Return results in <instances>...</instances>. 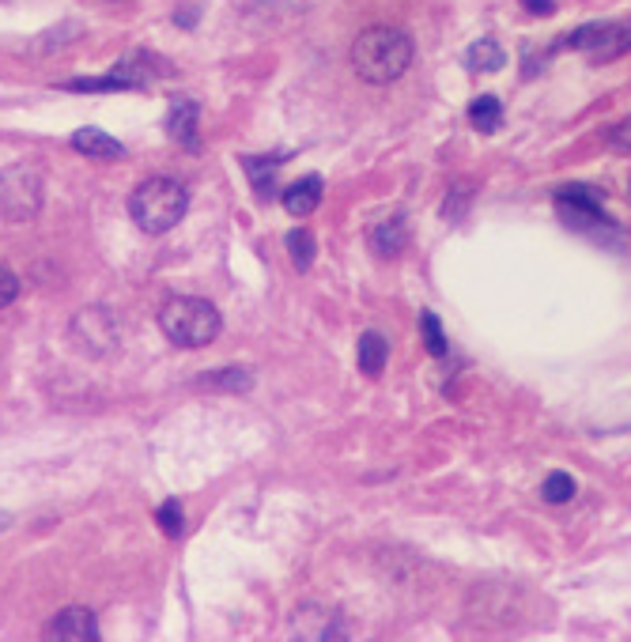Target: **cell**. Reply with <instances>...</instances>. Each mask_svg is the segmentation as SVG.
I'll return each instance as SVG.
<instances>
[{"mask_svg":"<svg viewBox=\"0 0 631 642\" xmlns=\"http://www.w3.org/2000/svg\"><path fill=\"white\" fill-rule=\"evenodd\" d=\"M412 65V38L401 27H371L352 42V68L367 84H393Z\"/></svg>","mask_w":631,"mask_h":642,"instance_id":"6da1fadb","label":"cell"},{"mask_svg":"<svg viewBox=\"0 0 631 642\" xmlns=\"http://www.w3.org/2000/svg\"><path fill=\"white\" fill-rule=\"evenodd\" d=\"M159 329L178 348H208L220 337V310L201 295H174L159 306Z\"/></svg>","mask_w":631,"mask_h":642,"instance_id":"7a4b0ae2","label":"cell"},{"mask_svg":"<svg viewBox=\"0 0 631 642\" xmlns=\"http://www.w3.org/2000/svg\"><path fill=\"white\" fill-rule=\"evenodd\" d=\"M189 208V189L174 178H148L129 197V216L144 235H167L182 223Z\"/></svg>","mask_w":631,"mask_h":642,"instance_id":"3957f363","label":"cell"},{"mask_svg":"<svg viewBox=\"0 0 631 642\" xmlns=\"http://www.w3.org/2000/svg\"><path fill=\"white\" fill-rule=\"evenodd\" d=\"M42 208V178L38 170H8L0 174V216L12 223L35 220Z\"/></svg>","mask_w":631,"mask_h":642,"instance_id":"277c9868","label":"cell"},{"mask_svg":"<svg viewBox=\"0 0 631 642\" xmlns=\"http://www.w3.org/2000/svg\"><path fill=\"white\" fill-rule=\"evenodd\" d=\"M571 50H586L594 61H613L631 50V23H586L567 38Z\"/></svg>","mask_w":631,"mask_h":642,"instance_id":"5b68a950","label":"cell"},{"mask_svg":"<svg viewBox=\"0 0 631 642\" xmlns=\"http://www.w3.org/2000/svg\"><path fill=\"white\" fill-rule=\"evenodd\" d=\"M556 208L563 212V220L575 223V227H586V223H605L613 227L609 216H605V197L590 186H567L556 193Z\"/></svg>","mask_w":631,"mask_h":642,"instance_id":"8992f818","label":"cell"},{"mask_svg":"<svg viewBox=\"0 0 631 642\" xmlns=\"http://www.w3.org/2000/svg\"><path fill=\"white\" fill-rule=\"evenodd\" d=\"M50 639L57 642H95L99 639V620L87 609H65L50 620Z\"/></svg>","mask_w":631,"mask_h":642,"instance_id":"52a82bcc","label":"cell"},{"mask_svg":"<svg viewBox=\"0 0 631 642\" xmlns=\"http://www.w3.org/2000/svg\"><path fill=\"white\" fill-rule=\"evenodd\" d=\"M322 178L318 174H307V178H299L295 186L284 189V208H288L291 216H307V212H314L318 204H322Z\"/></svg>","mask_w":631,"mask_h":642,"instance_id":"ba28073f","label":"cell"},{"mask_svg":"<svg viewBox=\"0 0 631 642\" xmlns=\"http://www.w3.org/2000/svg\"><path fill=\"white\" fill-rule=\"evenodd\" d=\"M386 359H390V344H386V337H382L378 329H367V333L359 337V344H356L359 371L367 374V378H378V374H382V367H386Z\"/></svg>","mask_w":631,"mask_h":642,"instance_id":"9c48e42d","label":"cell"},{"mask_svg":"<svg viewBox=\"0 0 631 642\" xmlns=\"http://www.w3.org/2000/svg\"><path fill=\"white\" fill-rule=\"evenodd\" d=\"M72 148L91 155V159H118L121 155V144L114 136H106L103 129H80V133L72 136Z\"/></svg>","mask_w":631,"mask_h":642,"instance_id":"30bf717a","label":"cell"},{"mask_svg":"<svg viewBox=\"0 0 631 642\" xmlns=\"http://www.w3.org/2000/svg\"><path fill=\"white\" fill-rule=\"evenodd\" d=\"M469 118H473V125H477L480 133H495V129L503 125V102L495 99V95H480V99H473V106H469Z\"/></svg>","mask_w":631,"mask_h":642,"instance_id":"8fae6325","label":"cell"},{"mask_svg":"<svg viewBox=\"0 0 631 642\" xmlns=\"http://www.w3.org/2000/svg\"><path fill=\"white\" fill-rule=\"evenodd\" d=\"M171 133L189 144V148H197V106L193 102H182V106H174L171 114Z\"/></svg>","mask_w":631,"mask_h":642,"instance_id":"7c38bea8","label":"cell"},{"mask_svg":"<svg viewBox=\"0 0 631 642\" xmlns=\"http://www.w3.org/2000/svg\"><path fill=\"white\" fill-rule=\"evenodd\" d=\"M575 488H579V484H575V476L571 473H552L545 484H541V499L552 503V507H563V503L575 499Z\"/></svg>","mask_w":631,"mask_h":642,"instance_id":"4fadbf2b","label":"cell"},{"mask_svg":"<svg viewBox=\"0 0 631 642\" xmlns=\"http://www.w3.org/2000/svg\"><path fill=\"white\" fill-rule=\"evenodd\" d=\"M375 250L382 257H393V254H401V246H405V227H401V220H393V223H382L375 231Z\"/></svg>","mask_w":631,"mask_h":642,"instance_id":"5bb4252c","label":"cell"},{"mask_svg":"<svg viewBox=\"0 0 631 642\" xmlns=\"http://www.w3.org/2000/svg\"><path fill=\"white\" fill-rule=\"evenodd\" d=\"M288 254H291V261H295V269L307 272L310 265H314V235H310V231H291Z\"/></svg>","mask_w":631,"mask_h":642,"instance_id":"9a60e30c","label":"cell"},{"mask_svg":"<svg viewBox=\"0 0 631 642\" xmlns=\"http://www.w3.org/2000/svg\"><path fill=\"white\" fill-rule=\"evenodd\" d=\"M420 333H424L427 352L435 355V359H446V355H450V344H446L443 325H439V318H435V314H424V318H420Z\"/></svg>","mask_w":631,"mask_h":642,"instance_id":"2e32d148","label":"cell"},{"mask_svg":"<svg viewBox=\"0 0 631 642\" xmlns=\"http://www.w3.org/2000/svg\"><path fill=\"white\" fill-rule=\"evenodd\" d=\"M469 68H484V72L503 68V50L495 46L492 38H484V42H477V46L469 50Z\"/></svg>","mask_w":631,"mask_h":642,"instance_id":"e0dca14e","label":"cell"},{"mask_svg":"<svg viewBox=\"0 0 631 642\" xmlns=\"http://www.w3.org/2000/svg\"><path fill=\"white\" fill-rule=\"evenodd\" d=\"M276 163H280V159H276ZM276 163H269V159H246V170H250V182H254V189L261 193V197H269V193H273Z\"/></svg>","mask_w":631,"mask_h":642,"instance_id":"ac0fdd59","label":"cell"},{"mask_svg":"<svg viewBox=\"0 0 631 642\" xmlns=\"http://www.w3.org/2000/svg\"><path fill=\"white\" fill-rule=\"evenodd\" d=\"M155 522H159V529L167 533V537H178L182 529H186V514H182V503H163V507L155 510Z\"/></svg>","mask_w":631,"mask_h":642,"instance_id":"d6986e66","label":"cell"},{"mask_svg":"<svg viewBox=\"0 0 631 642\" xmlns=\"http://www.w3.org/2000/svg\"><path fill=\"white\" fill-rule=\"evenodd\" d=\"M205 386H223L227 393H239V389L250 386V374L246 371H223V374H208Z\"/></svg>","mask_w":631,"mask_h":642,"instance_id":"ffe728a7","label":"cell"},{"mask_svg":"<svg viewBox=\"0 0 631 642\" xmlns=\"http://www.w3.org/2000/svg\"><path fill=\"white\" fill-rule=\"evenodd\" d=\"M16 295H19V280H16V272L8 269V265H0V310H4V306L12 303Z\"/></svg>","mask_w":631,"mask_h":642,"instance_id":"44dd1931","label":"cell"},{"mask_svg":"<svg viewBox=\"0 0 631 642\" xmlns=\"http://www.w3.org/2000/svg\"><path fill=\"white\" fill-rule=\"evenodd\" d=\"M609 144H613L620 155H631V118H624L613 133H609Z\"/></svg>","mask_w":631,"mask_h":642,"instance_id":"7402d4cb","label":"cell"},{"mask_svg":"<svg viewBox=\"0 0 631 642\" xmlns=\"http://www.w3.org/2000/svg\"><path fill=\"white\" fill-rule=\"evenodd\" d=\"M522 8L533 16H552L556 12V0H522Z\"/></svg>","mask_w":631,"mask_h":642,"instance_id":"603a6c76","label":"cell"}]
</instances>
